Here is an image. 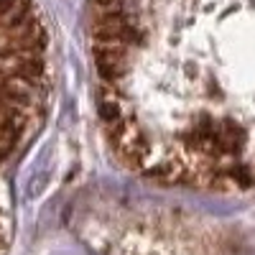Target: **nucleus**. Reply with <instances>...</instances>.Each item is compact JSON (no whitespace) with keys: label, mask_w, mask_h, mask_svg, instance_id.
Wrapping results in <instances>:
<instances>
[{"label":"nucleus","mask_w":255,"mask_h":255,"mask_svg":"<svg viewBox=\"0 0 255 255\" xmlns=\"http://www.w3.org/2000/svg\"><path fill=\"white\" fill-rule=\"evenodd\" d=\"M123 118H125V113H123L120 97L110 95L108 90L102 87V97H100V120L105 123V128L113 125V123H118V120H123Z\"/></svg>","instance_id":"nucleus-1"}]
</instances>
